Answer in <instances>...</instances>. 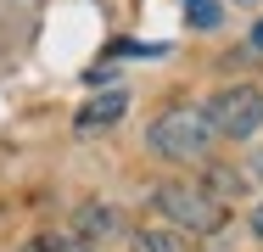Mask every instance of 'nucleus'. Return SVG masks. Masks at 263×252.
I'll return each instance as SVG.
<instances>
[{
	"label": "nucleus",
	"mask_w": 263,
	"mask_h": 252,
	"mask_svg": "<svg viewBox=\"0 0 263 252\" xmlns=\"http://www.w3.org/2000/svg\"><path fill=\"white\" fill-rule=\"evenodd\" d=\"M213 123L202 106H168L157 123L146 129V146H152V157H162V163H179V168H191V163H208L213 151Z\"/></svg>",
	"instance_id": "f257e3e1"
},
{
	"label": "nucleus",
	"mask_w": 263,
	"mask_h": 252,
	"mask_svg": "<svg viewBox=\"0 0 263 252\" xmlns=\"http://www.w3.org/2000/svg\"><path fill=\"white\" fill-rule=\"evenodd\" d=\"M152 207L162 213V224H174V230H185V236H213V230H224V219H230V207L218 196H208L202 185H185V179L157 185V191H152Z\"/></svg>",
	"instance_id": "f03ea898"
},
{
	"label": "nucleus",
	"mask_w": 263,
	"mask_h": 252,
	"mask_svg": "<svg viewBox=\"0 0 263 252\" xmlns=\"http://www.w3.org/2000/svg\"><path fill=\"white\" fill-rule=\"evenodd\" d=\"M202 112H208L218 140H252L263 129V90L258 84H224Z\"/></svg>",
	"instance_id": "7ed1b4c3"
},
{
	"label": "nucleus",
	"mask_w": 263,
	"mask_h": 252,
	"mask_svg": "<svg viewBox=\"0 0 263 252\" xmlns=\"http://www.w3.org/2000/svg\"><path fill=\"white\" fill-rule=\"evenodd\" d=\"M123 112H129V90H101V96H90L84 106H79L73 129H79V135H96V129H106V123H118Z\"/></svg>",
	"instance_id": "20e7f679"
},
{
	"label": "nucleus",
	"mask_w": 263,
	"mask_h": 252,
	"mask_svg": "<svg viewBox=\"0 0 263 252\" xmlns=\"http://www.w3.org/2000/svg\"><path fill=\"white\" fill-rule=\"evenodd\" d=\"M135 252H191V236L174 224H146L135 230Z\"/></svg>",
	"instance_id": "39448f33"
},
{
	"label": "nucleus",
	"mask_w": 263,
	"mask_h": 252,
	"mask_svg": "<svg viewBox=\"0 0 263 252\" xmlns=\"http://www.w3.org/2000/svg\"><path fill=\"white\" fill-rule=\"evenodd\" d=\"M241 185H247V179H241L235 168H208V174H202V191L218 196V202H235V196H241Z\"/></svg>",
	"instance_id": "423d86ee"
},
{
	"label": "nucleus",
	"mask_w": 263,
	"mask_h": 252,
	"mask_svg": "<svg viewBox=\"0 0 263 252\" xmlns=\"http://www.w3.org/2000/svg\"><path fill=\"white\" fill-rule=\"evenodd\" d=\"M185 23L191 28H218L224 23V6L218 0H185Z\"/></svg>",
	"instance_id": "0eeeda50"
},
{
	"label": "nucleus",
	"mask_w": 263,
	"mask_h": 252,
	"mask_svg": "<svg viewBox=\"0 0 263 252\" xmlns=\"http://www.w3.org/2000/svg\"><path fill=\"white\" fill-rule=\"evenodd\" d=\"M106 224H112V213H106V207H84V213H79V236H101Z\"/></svg>",
	"instance_id": "6e6552de"
},
{
	"label": "nucleus",
	"mask_w": 263,
	"mask_h": 252,
	"mask_svg": "<svg viewBox=\"0 0 263 252\" xmlns=\"http://www.w3.org/2000/svg\"><path fill=\"white\" fill-rule=\"evenodd\" d=\"M34 252H79V247H67L62 236H40V241H34Z\"/></svg>",
	"instance_id": "1a4fd4ad"
},
{
	"label": "nucleus",
	"mask_w": 263,
	"mask_h": 252,
	"mask_svg": "<svg viewBox=\"0 0 263 252\" xmlns=\"http://www.w3.org/2000/svg\"><path fill=\"white\" fill-rule=\"evenodd\" d=\"M252 236H258V241H263V202H258V207H252Z\"/></svg>",
	"instance_id": "9d476101"
},
{
	"label": "nucleus",
	"mask_w": 263,
	"mask_h": 252,
	"mask_svg": "<svg viewBox=\"0 0 263 252\" xmlns=\"http://www.w3.org/2000/svg\"><path fill=\"white\" fill-rule=\"evenodd\" d=\"M252 179H258V185H263V151H258V157H252Z\"/></svg>",
	"instance_id": "9b49d317"
},
{
	"label": "nucleus",
	"mask_w": 263,
	"mask_h": 252,
	"mask_svg": "<svg viewBox=\"0 0 263 252\" xmlns=\"http://www.w3.org/2000/svg\"><path fill=\"white\" fill-rule=\"evenodd\" d=\"M252 45H258V50H263V23H258V28H252Z\"/></svg>",
	"instance_id": "f8f14e48"
}]
</instances>
